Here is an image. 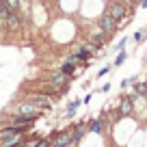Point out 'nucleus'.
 <instances>
[{"label":"nucleus","instance_id":"13","mask_svg":"<svg viewBox=\"0 0 147 147\" xmlns=\"http://www.w3.org/2000/svg\"><path fill=\"white\" fill-rule=\"evenodd\" d=\"M136 82V76H132V78H125V80H121V89H128L130 84H134Z\"/></svg>","mask_w":147,"mask_h":147},{"label":"nucleus","instance_id":"20","mask_svg":"<svg viewBox=\"0 0 147 147\" xmlns=\"http://www.w3.org/2000/svg\"><path fill=\"white\" fill-rule=\"evenodd\" d=\"M0 32H2V24H0Z\"/></svg>","mask_w":147,"mask_h":147},{"label":"nucleus","instance_id":"1","mask_svg":"<svg viewBox=\"0 0 147 147\" xmlns=\"http://www.w3.org/2000/svg\"><path fill=\"white\" fill-rule=\"evenodd\" d=\"M41 80H43V82H48V84H52V87H54L61 95H65V93L69 91V84H71V78H69L67 74H63L61 69L50 71V74H43Z\"/></svg>","mask_w":147,"mask_h":147},{"label":"nucleus","instance_id":"4","mask_svg":"<svg viewBox=\"0 0 147 147\" xmlns=\"http://www.w3.org/2000/svg\"><path fill=\"white\" fill-rule=\"evenodd\" d=\"M106 15H110L113 20H117V22H121V20L128 15V5L125 2H119V0H115V2H108L104 9Z\"/></svg>","mask_w":147,"mask_h":147},{"label":"nucleus","instance_id":"10","mask_svg":"<svg viewBox=\"0 0 147 147\" xmlns=\"http://www.w3.org/2000/svg\"><path fill=\"white\" fill-rule=\"evenodd\" d=\"M134 93H136L138 97H147V82H138L136 87H134Z\"/></svg>","mask_w":147,"mask_h":147},{"label":"nucleus","instance_id":"14","mask_svg":"<svg viewBox=\"0 0 147 147\" xmlns=\"http://www.w3.org/2000/svg\"><path fill=\"white\" fill-rule=\"evenodd\" d=\"M143 37H145V30H136V32H134V41L141 43V41H143Z\"/></svg>","mask_w":147,"mask_h":147},{"label":"nucleus","instance_id":"12","mask_svg":"<svg viewBox=\"0 0 147 147\" xmlns=\"http://www.w3.org/2000/svg\"><path fill=\"white\" fill-rule=\"evenodd\" d=\"M125 59H128V54H125V50H119V54H117V59H115V67H119V65H123L125 63Z\"/></svg>","mask_w":147,"mask_h":147},{"label":"nucleus","instance_id":"17","mask_svg":"<svg viewBox=\"0 0 147 147\" xmlns=\"http://www.w3.org/2000/svg\"><path fill=\"white\" fill-rule=\"evenodd\" d=\"M91 100H93V93H87V95L82 97V104H89V102H91Z\"/></svg>","mask_w":147,"mask_h":147},{"label":"nucleus","instance_id":"18","mask_svg":"<svg viewBox=\"0 0 147 147\" xmlns=\"http://www.w3.org/2000/svg\"><path fill=\"white\" fill-rule=\"evenodd\" d=\"M100 91H102V93H108V91H110V84H108V82H106V84H104V87H102V89H100Z\"/></svg>","mask_w":147,"mask_h":147},{"label":"nucleus","instance_id":"7","mask_svg":"<svg viewBox=\"0 0 147 147\" xmlns=\"http://www.w3.org/2000/svg\"><path fill=\"white\" fill-rule=\"evenodd\" d=\"M136 93H132V95H123L121 97V106H119V115L121 117H130L134 110V100H136Z\"/></svg>","mask_w":147,"mask_h":147},{"label":"nucleus","instance_id":"21","mask_svg":"<svg viewBox=\"0 0 147 147\" xmlns=\"http://www.w3.org/2000/svg\"><path fill=\"white\" fill-rule=\"evenodd\" d=\"M145 82H147V80H145Z\"/></svg>","mask_w":147,"mask_h":147},{"label":"nucleus","instance_id":"3","mask_svg":"<svg viewBox=\"0 0 147 147\" xmlns=\"http://www.w3.org/2000/svg\"><path fill=\"white\" fill-rule=\"evenodd\" d=\"M50 143L52 147H71V128L54 130L50 134Z\"/></svg>","mask_w":147,"mask_h":147},{"label":"nucleus","instance_id":"2","mask_svg":"<svg viewBox=\"0 0 147 147\" xmlns=\"http://www.w3.org/2000/svg\"><path fill=\"white\" fill-rule=\"evenodd\" d=\"M20 97H22L24 102H28V104L32 106V108L37 110H43V113H48V110H54V100H50L48 95H43V93H20Z\"/></svg>","mask_w":147,"mask_h":147},{"label":"nucleus","instance_id":"8","mask_svg":"<svg viewBox=\"0 0 147 147\" xmlns=\"http://www.w3.org/2000/svg\"><path fill=\"white\" fill-rule=\"evenodd\" d=\"M80 104H82V100H80V97H76V100L69 102L67 108H65V119H71V117H76V113H78Z\"/></svg>","mask_w":147,"mask_h":147},{"label":"nucleus","instance_id":"16","mask_svg":"<svg viewBox=\"0 0 147 147\" xmlns=\"http://www.w3.org/2000/svg\"><path fill=\"white\" fill-rule=\"evenodd\" d=\"M125 43H128V39L123 37V39H121V41H119V43L115 46V50H117V52H119V50H123V48H125Z\"/></svg>","mask_w":147,"mask_h":147},{"label":"nucleus","instance_id":"19","mask_svg":"<svg viewBox=\"0 0 147 147\" xmlns=\"http://www.w3.org/2000/svg\"><path fill=\"white\" fill-rule=\"evenodd\" d=\"M141 7H147V0H141Z\"/></svg>","mask_w":147,"mask_h":147},{"label":"nucleus","instance_id":"11","mask_svg":"<svg viewBox=\"0 0 147 147\" xmlns=\"http://www.w3.org/2000/svg\"><path fill=\"white\" fill-rule=\"evenodd\" d=\"M35 147H52L50 136H39V138L35 141Z\"/></svg>","mask_w":147,"mask_h":147},{"label":"nucleus","instance_id":"6","mask_svg":"<svg viewBox=\"0 0 147 147\" xmlns=\"http://www.w3.org/2000/svg\"><path fill=\"white\" fill-rule=\"evenodd\" d=\"M87 123L84 121H78V123H74L71 125V147H78L80 141L84 138V134H87Z\"/></svg>","mask_w":147,"mask_h":147},{"label":"nucleus","instance_id":"9","mask_svg":"<svg viewBox=\"0 0 147 147\" xmlns=\"http://www.w3.org/2000/svg\"><path fill=\"white\" fill-rule=\"evenodd\" d=\"M87 130L93 134H104V117H100V119H91L87 123Z\"/></svg>","mask_w":147,"mask_h":147},{"label":"nucleus","instance_id":"15","mask_svg":"<svg viewBox=\"0 0 147 147\" xmlns=\"http://www.w3.org/2000/svg\"><path fill=\"white\" fill-rule=\"evenodd\" d=\"M108 71H110V65H106V67H102L100 71H97V78H104V76H106V74H108Z\"/></svg>","mask_w":147,"mask_h":147},{"label":"nucleus","instance_id":"5","mask_svg":"<svg viewBox=\"0 0 147 147\" xmlns=\"http://www.w3.org/2000/svg\"><path fill=\"white\" fill-rule=\"evenodd\" d=\"M97 28H100L102 32H106V35H113V32L119 28V22H117V20H113L110 15L104 13L100 20H97Z\"/></svg>","mask_w":147,"mask_h":147}]
</instances>
